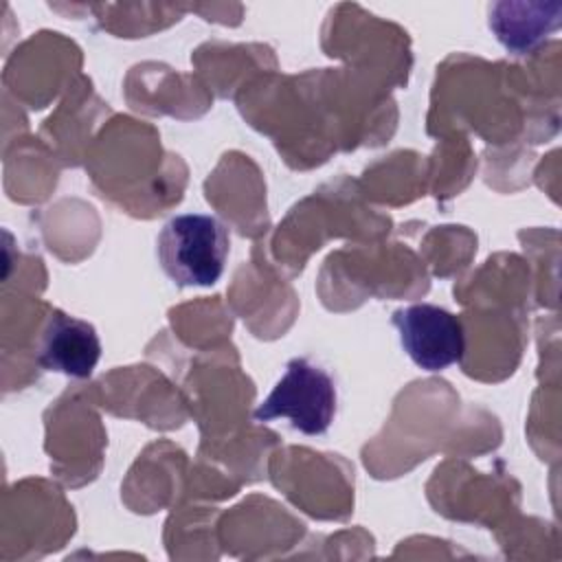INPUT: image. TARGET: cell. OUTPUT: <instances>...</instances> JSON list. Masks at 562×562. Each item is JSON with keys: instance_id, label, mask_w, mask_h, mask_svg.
<instances>
[{"instance_id": "obj_1", "label": "cell", "mask_w": 562, "mask_h": 562, "mask_svg": "<svg viewBox=\"0 0 562 562\" xmlns=\"http://www.w3.org/2000/svg\"><path fill=\"white\" fill-rule=\"evenodd\" d=\"M228 248L226 226L204 213L171 217L156 239L160 268L180 288L213 285L224 272Z\"/></svg>"}, {"instance_id": "obj_2", "label": "cell", "mask_w": 562, "mask_h": 562, "mask_svg": "<svg viewBox=\"0 0 562 562\" xmlns=\"http://www.w3.org/2000/svg\"><path fill=\"white\" fill-rule=\"evenodd\" d=\"M336 400L331 375L310 358H294L270 395L257 406L255 419H288L303 435H323L334 422Z\"/></svg>"}, {"instance_id": "obj_3", "label": "cell", "mask_w": 562, "mask_h": 562, "mask_svg": "<svg viewBox=\"0 0 562 562\" xmlns=\"http://www.w3.org/2000/svg\"><path fill=\"white\" fill-rule=\"evenodd\" d=\"M393 325L404 351L424 371H443L463 358L461 321L439 305L417 303L395 310Z\"/></svg>"}, {"instance_id": "obj_4", "label": "cell", "mask_w": 562, "mask_h": 562, "mask_svg": "<svg viewBox=\"0 0 562 562\" xmlns=\"http://www.w3.org/2000/svg\"><path fill=\"white\" fill-rule=\"evenodd\" d=\"M35 358L46 371L88 378L101 358V340L88 321L50 310L37 336Z\"/></svg>"}, {"instance_id": "obj_5", "label": "cell", "mask_w": 562, "mask_h": 562, "mask_svg": "<svg viewBox=\"0 0 562 562\" xmlns=\"http://www.w3.org/2000/svg\"><path fill=\"white\" fill-rule=\"evenodd\" d=\"M560 22V2H496L490 7V29L514 55L533 50Z\"/></svg>"}]
</instances>
